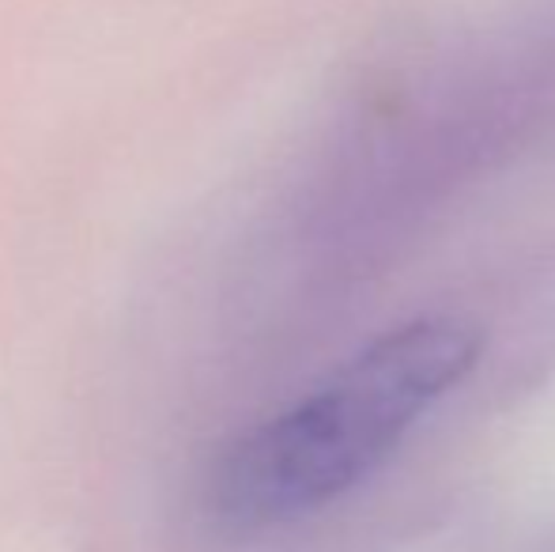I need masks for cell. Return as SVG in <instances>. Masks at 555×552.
I'll use <instances>...</instances> for the list:
<instances>
[{"mask_svg":"<svg viewBox=\"0 0 555 552\" xmlns=\"http://www.w3.org/2000/svg\"><path fill=\"white\" fill-rule=\"evenodd\" d=\"M480 356L457 318L397 325L295 406L242 432L208 473V511L234 530L302 518L366 480Z\"/></svg>","mask_w":555,"mask_h":552,"instance_id":"1","label":"cell"}]
</instances>
